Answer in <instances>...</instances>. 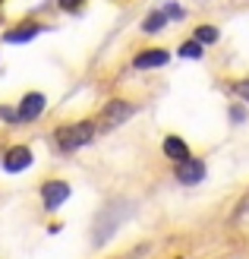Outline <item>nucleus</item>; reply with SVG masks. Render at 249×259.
<instances>
[{"label": "nucleus", "mask_w": 249, "mask_h": 259, "mask_svg": "<svg viewBox=\"0 0 249 259\" xmlns=\"http://www.w3.org/2000/svg\"><path fill=\"white\" fill-rule=\"evenodd\" d=\"M129 209V202H111L104 212H98V218H95V228H91V237H95V247H101V243H108L114 234H117V228H120L123 222H126V212Z\"/></svg>", "instance_id": "f257e3e1"}, {"label": "nucleus", "mask_w": 249, "mask_h": 259, "mask_svg": "<svg viewBox=\"0 0 249 259\" xmlns=\"http://www.w3.org/2000/svg\"><path fill=\"white\" fill-rule=\"evenodd\" d=\"M98 133V126L91 123V120H79V123H73V126H63L57 130V146L63 152H73V149H79L85 146V142H91Z\"/></svg>", "instance_id": "f03ea898"}, {"label": "nucleus", "mask_w": 249, "mask_h": 259, "mask_svg": "<svg viewBox=\"0 0 249 259\" xmlns=\"http://www.w3.org/2000/svg\"><path fill=\"white\" fill-rule=\"evenodd\" d=\"M129 117H133V105H129V101H111L101 114V130H114Z\"/></svg>", "instance_id": "7ed1b4c3"}, {"label": "nucleus", "mask_w": 249, "mask_h": 259, "mask_svg": "<svg viewBox=\"0 0 249 259\" xmlns=\"http://www.w3.org/2000/svg\"><path fill=\"white\" fill-rule=\"evenodd\" d=\"M41 199H44V209L54 212L57 205H63L70 199V184H63V180H51V184L41 187Z\"/></svg>", "instance_id": "20e7f679"}, {"label": "nucleus", "mask_w": 249, "mask_h": 259, "mask_svg": "<svg viewBox=\"0 0 249 259\" xmlns=\"http://www.w3.org/2000/svg\"><path fill=\"white\" fill-rule=\"evenodd\" d=\"M202 177H205V164H202L199 158H189V161H180V164H177V180H180V184L195 187Z\"/></svg>", "instance_id": "39448f33"}, {"label": "nucleus", "mask_w": 249, "mask_h": 259, "mask_svg": "<svg viewBox=\"0 0 249 259\" xmlns=\"http://www.w3.org/2000/svg\"><path fill=\"white\" fill-rule=\"evenodd\" d=\"M29 164H32V152L25 149V146H13V149L4 155V167H7V171H13V174H16V171H25Z\"/></svg>", "instance_id": "423d86ee"}, {"label": "nucleus", "mask_w": 249, "mask_h": 259, "mask_svg": "<svg viewBox=\"0 0 249 259\" xmlns=\"http://www.w3.org/2000/svg\"><path fill=\"white\" fill-rule=\"evenodd\" d=\"M167 60H170V54H167V51H161V48H152V51H142V54L133 60V67H136V70H152V67H164Z\"/></svg>", "instance_id": "0eeeda50"}, {"label": "nucleus", "mask_w": 249, "mask_h": 259, "mask_svg": "<svg viewBox=\"0 0 249 259\" xmlns=\"http://www.w3.org/2000/svg\"><path fill=\"white\" fill-rule=\"evenodd\" d=\"M41 111H44V95L29 92L22 98V105H19V120H35Z\"/></svg>", "instance_id": "6e6552de"}, {"label": "nucleus", "mask_w": 249, "mask_h": 259, "mask_svg": "<svg viewBox=\"0 0 249 259\" xmlns=\"http://www.w3.org/2000/svg\"><path fill=\"white\" fill-rule=\"evenodd\" d=\"M164 155H167V158L170 161H189V149H186V142H183L180 136H167L164 139Z\"/></svg>", "instance_id": "1a4fd4ad"}, {"label": "nucleus", "mask_w": 249, "mask_h": 259, "mask_svg": "<svg viewBox=\"0 0 249 259\" xmlns=\"http://www.w3.org/2000/svg\"><path fill=\"white\" fill-rule=\"evenodd\" d=\"M38 32H41V25H22V29L7 32V41H13V45H19V41H32Z\"/></svg>", "instance_id": "9d476101"}, {"label": "nucleus", "mask_w": 249, "mask_h": 259, "mask_svg": "<svg viewBox=\"0 0 249 259\" xmlns=\"http://www.w3.org/2000/svg\"><path fill=\"white\" fill-rule=\"evenodd\" d=\"M195 41H199V45L218 41V29H212V25H199V29H195Z\"/></svg>", "instance_id": "9b49d317"}, {"label": "nucleus", "mask_w": 249, "mask_h": 259, "mask_svg": "<svg viewBox=\"0 0 249 259\" xmlns=\"http://www.w3.org/2000/svg\"><path fill=\"white\" fill-rule=\"evenodd\" d=\"M167 19H170V16H167V10H164V13H155V16H148V19H145V25H142V29H145V32H158Z\"/></svg>", "instance_id": "f8f14e48"}, {"label": "nucleus", "mask_w": 249, "mask_h": 259, "mask_svg": "<svg viewBox=\"0 0 249 259\" xmlns=\"http://www.w3.org/2000/svg\"><path fill=\"white\" fill-rule=\"evenodd\" d=\"M180 57H202V45L195 41H186V45H180Z\"/></svg>", "instance_id": "ddd939ff"}, {"label": "nucleus", "mask_w": 249, "mask_h": 259, "mask_svg": "<svg viewBox=\"0 0 249 259\" xmlns=\"http://www.w3.org/2000/svg\"><path fill=\"white\" fill-rule=\"evenodd\" d=\"M246 215H249V193L237 202V209H233V218H246Z\"/></svg>", "instance_id": "4468645a"}, {"label": "nucleus", "mask_w": 249, "mask_h": 259, "mask_svg": "<svg viewBox=\"0 0 249 259\" xmlns=\"http://www.w3.org/2000/svg\"><path fill=\"white\" fill-rule=\"evenodd\" d=\"M233 89H237V95L246 101V105H249V79H243V82H237V85H233Z\"/></svg>", "instance_id": "2eb2a0df"}, {"label": "nucleus", "mask_w": 249, "mask_h": 259, "mask_svg": "<svg viewBox=\"0 0 249 259\" xmlns=\"http://www.w3.org/2000/svg\"><path fill=\"white\" fill-rule=\"evenodd\" d=\"M82 4H85V0H60V7H63V10H79Z\"/></svg>", "instance_id": "dca6fc26"}, {"label": "nucleus", "mask_w": 249, "mask_h": 259, "mask_svg": "<svg viewBox=\"0 0 249 259\" xmlns=\"http://www.w3.org/2000/svg\"><path fill=\"white\" fill-rule=\"evenodd\" d=\"M0 117L4 120H19V114H13V108H0Z\"/></svg>", "instance_id": "f3484780"}, {"label": "nucleus", "mask_w": 249, "mask_h": 259, "mask_svg": "<svg viewBox=\"0 0 249 259\" xmlns=\"http://www.w3.org/2000/svg\"><path fill=\"white\" fill-rule=\"evenodd\" d=\"M148 253V247H136L133 253H129V256H123V259H139V256H145Z\"/></svg>", "instance_id": "a211bd4d"}]
</instances>
